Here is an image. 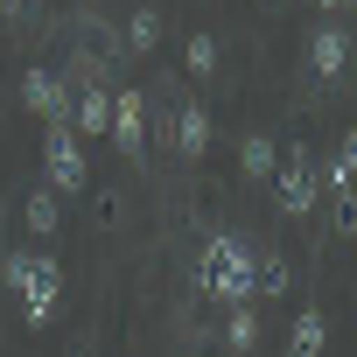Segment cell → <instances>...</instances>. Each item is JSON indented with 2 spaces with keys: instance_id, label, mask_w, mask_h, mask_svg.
Instances as JSON below:
<instances>
[{
  "instance_id": "cell-3",
  "label": "cell",
  "mask_w": 357,
  "mask_h": 357,
  "mask_svg": "<svg viewBox=\"0 0 357 357\" xmlns=\"http://www.w3.org/2000/svg\"><path fill=\"white\" fill-rule=\"evenodd\" d=\"M43 175H50V190H63V197L84 190V147H77V126H50V140H43Z\"/></svg>"
},
{
  "instance_id": "cell-16",
  "label": "cell",
  "mask_w": 357,
  "mask_h": 357,
  "mask_svg": "<svg viewBox=\"0 0 357 357\" xmlns=\"http://www.w3.org/2000/svg\"><path fill=\"white\" fill-rule=\"evenodd\" d=\"M259 287H266V294L287 287V259H280V252H259Z\"/></svg>"
},
{
  "instance_id": "cell-13",
  "label": "cell",
  "mask_w": 357,
  "mask_h": 357,
  "mask_svg": "<svg viewBox=\"0 0 357 357\" xmlns=\"http://www.w3.org/2000/svg\"><path fill=\"white\" fill-rule=\"evenodd\" d=\"M126 43H133V50H154V43H161V15H154V8H140V15L126 22Z\"/></svg>"
},
{
  "instance_id": "cell-8",
  "label": "cell",
  "mask_w": 357,
  "mask_h": 357,
  "mask_svg": "<svg viewBox=\"0 0 357 357\" xmlns=\"http://www.w3.org/2000/svg\"><path fill=\"white\" fill-rule=\"evenodd\" d=\"M70 126H77L84 140H91V133H105V126H112V98H105L98 84H84V98L70 105Z\"/></svg>"
},
{
  "instance_id": "cell-12",
  "label": "cell",
  "mask_w": 357,
  "mask_h": 357,
  "mask_svg": "<svg viewBox=\"0 0 357 357\" xmlns=\"http://www.w3.org/2000/svg\"><path fill=\"white\" fill-rule=\"evenodd\" d=\"M238 168H245V175H273V140H266V133H245Z\"/></svg>"
},
{
  "instance_id": "cell-14",
  "label": "cell",
  "mask_w": 357,
  "mask_h": 357,
  "mask_svg": "<svg viewBox=\"0 0 357 357\" xmlns=\"http://www.w3.org/2000/svg\"><path fill=\"white\" fill-rule=\"evenodd\" d=\"M183 63H190L197 77H211V70H218V43H211V36L197 29V36H190V50H183Z\"/></svg>"
},
{
  "instance_id": "cell-20",
  "label": "cell",
  "mask_w": 357,
  "mask_h": 357,
  "mask_svg": "<svg viewBox=\"0 0 357 357\" xmlns=\"http://www.w3.org/2000/svg\"><path fill=\"white\" fill-rule=\"evenodd\" d=\"M315 8H322V15H329V8H343V0H315Z\"/></svg>"
},
{
  "instance_id": "cell-18",
  "label": "cell",
  "mask_w": 357,
  "mask_h": 357,
  "mask_svg": "<svg viewBox=\"0 0 357 357\" xmlns=\"http://www.w3.org/2000/svg\"><path fill=\"white\" fill-rule=\"evenodd\" d=\"M336 161L350 168V183H357V133H343V147H336Z\"/></svg>"
},
{
  "instance_id": "cell-2",
  "label": "cell",
  "mask_w": 357,
  "mask_h": 357,
  "mask_svg": "<svg viewBox=\"0 0 357 357\" xmlns=\"http://www.w3.org/2000/svg\"><path fill=\"white\" fill-rule=\"evenodd\" d=\"M15 294H22V315H29L36 329H43V322H56V301H63V266H56L50 252H36Z\"/></svg>"
},
{
  "instance_id": "cell-10",
  "label": "cell",
  "mask_w": 357,
  "mask_h": 357,
  "mask_svg": "<svg viewBox=\"0 0 357 357\" xmlns=\"http://www.w3.org/2000/svg\"><path fill=\"white\" fill-rule=\"evenodd\" d=\"M175 147H183V154H204L211 147V112L204 105H183V119H175Z\"/></svg>"
},
{
  "instance_id": "cell-11",
  "label": "cell",
  "mask_w": 357,
  "mask_h": 357,
  "mask_svg": "<svg viewBox=\"0 0 357 357\" xmlns=\"http://www.w3.org/2000/svg\"><path fill=\"white\" fill-rule=\"evenodd\" d=\"M225 343H231V350H252V343H259V308L231 301V329H225Z\"/></svg>"
},
{
  "instance_id": "cell-9",
  "label": "cell",
  "mask_w": 357,
  "mask_h": 357,
  "mask_svg": "<svg viewBox=\"0 0 357 357\" xmlns=\"http://www.w3.org/2000/svg\"><path fill=\"white\" fill-rule=\"evenodd\" d=\"M105 133H112L126 154H140V98H133V91H119V98H112V126H105Z\"/></svg>"
},
{
  "instance_id": "cell-5",
  "label": "cell",
  "mask_w": 357,
  "mask_h": 357,
  "mask_svg": "<svg viewBox=\"0 0 357 357\" xmlns=\"http://www.w3.org/2000/svg\"><path fill=\"white\" fill-rule=\"evenodd\" d=\"M29 105H36L50 126H70V91H63V77H50V70H29Z\"/></svg>"
},
{
  "instance_id": "cell-15",
  "label": "cell",
  "mask_w": 357,
  "mask_h": 357,
  "mask_svg": "<svg viewBox=\"0 0 357 357\" xmlns=\"http://www.w3.org/2000/svg\"><path fill=\"white\" fill-rule=\"evenodd\" d=\"M29 231H36V238H50V231H56V197H50V190H36V197H29Z\"/></svg>"
},
{
  "instance_id": "cell-4",
  "label": "cell",
  "mask_w": 357,
  "mask_h": 357,
  "mask_svg": "<svg viewBox=\"0 0 357 357\" xmlns=\"http://www.w3.org/2000/svg\"><path fill=\"white\" fill-rule=\"evenodd\" d=\"M273 197H280V218H308V211H315V168H308V154H301V147L280 161Z\"/></svg>"
},
{
  "instance_id": "cell-7",
  "label": "cell",
  "mask_w": 357,
  "mask_h": 357,
  "mask_svg": "<svg viewBox=\"0 0 357 357\" xmlns=\"http://www.w3.org/2000/svg\"><path fill=\"white\" fill-rule=\"evenodd\" d=\"M322 343H329L322 308H301V315H294V329H287V357H322Z\"/></svg>"
},
{
  "instance_id": "cell-1",
  "label": "cell",
  "mask_w": 357,
  "mask_h": 357,
  "mask_svg": "<svg viewBox=\"0 0 357 357\" xmlns=\"http://www.w3.org/2000/svg\"><path fill=\"white\" fill-rule=\"evenodd\" d=\"M252 266H259V252L245 238L218 231L197 252V294H211V301H252Z\"/></svg>"
},
{
  "instance_id": "cell-17",
  "label": "cell",
  "mask_w": 357,
  "mask_h": 357,
  "mask_svg": "<svg viewBox=\"0 0 357 357\" xmlns=\"http://www.w3.org/2000/svg\"><path fill=\"white\" fill-rule=\"evenodd\" d=\"M29 259H36V252H8V266H0V273H8V287H22V273H29Z\"/></svg>"
},
{
  "instance_id": "cell-19",
  "label": "cell",
  "mask_w": 357,
  "mask_h": 357,
  "mask_svg": "<svg viewBox=\"0 0 357 357\" xmlns=\"http://www.w3.org/2000/svg\"><path fill=\"white\" fill-rule=\"evenodd\" d=\"M0 8H8V15H22V8H29V0H0Z\"/></svg>"
},
{
  "instance_id": "cell-6",
  "label": "cell",
  "mask_w": 357,
  "mask_h": 357,
  "mask_svg": "<svg viewBox=\"0 0 357 357\" xmlns=\"http://www.w3.org/2000/svg\"><path fill=\"white\" fill-rule=\"evenodd\" d=\"M308 63H315V77H343L350 36H343V29H315V36H308Z\"/></svg>"
}]
</instances>
